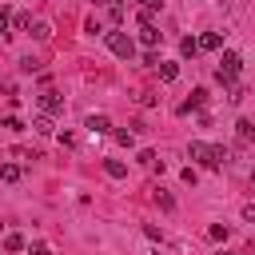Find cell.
<instances>
[{
	"label": "cell",
	"mask_w": 255,
	"mask_h": 255,
	"mask_svg": "<svg viewBox=\"0 0 255 255\" xmlns=\"http://www.w3.org/2000/svg\"><path fill=\"white\" fill-rule=\"evenodd\" d=\"M219 44H223V36H219V32H203V36H199V52H215Z\"/></svg>",
	"instance_id": "10"
},
{
	"label": "cell",
	"mask_w": 255,
	"mask_h": 255,
	"mask_svg": "<svg viewBox=\"0 0 255 255\" xmlns=\"http://www.w3.org/2000/svg\"><path fill=\"white\" fill-rule=\"evenodd\" d=\"M104 44L120 56V60H131L135 56V40L128 36V32H120V28H112V32H104Z\"/></svg>",
	"instance_id": "3"
},
{
	"label": "cell",
	"mask_w": 255,
	"mask_h": 255,
	"mask_svg": "<svg viewBox=\"0 0 255 255\" xmlns=\"http://www.w3.org/2000/svg\"><path fill=\"white\" fill-rule=\"evenodd\" d=\"M203 100H207V88H195V92H191V96H187V100H183V104H179L175 112H179V116H187V112L203 108Z\"/></svg>",
	"instance_id": "6"
},
{
	"label": "cell",
	"mask_w": 255,
	"mask_h": 255,
	"mask_svg": "<svg viewBox=\"0 0 255 255\" xmlns=\"http://www.w3.org/2000/svg\"><path fill=\"white\" fill-rule=\"evenodd\" d=\"M84 128H88L92 135H108V131H112V120H108L104 112H92V116L84 120Z\"/></svg>",
	"instance_id": "5"
},
{
	"label": "cell",
	"mask_w": 255,
	"mask_h": 255,
	"mask_svg": "<svg viewBox=\"0 0 255 255\" xmlns=\"http://www.w3.org/2000/svg\"><path fill=\"white\" fill-rule=\"evenodd\" d=\"M12 24H16L20 32H28V28H32V16H28V12H16V16H12Z\"/></svg>",
	"instance_id": "21"
},
{
	"label": "cell",
	"mask_w": 255,
	"mask_h": 255,
	"mask_svg": "<svg viewBox=\"0 0 255 255\" xmlns=\"http://www.w3.org/2000/svg\"><path fill=\"white\" fill-rule=\"evenodd\" d=\"M8 28H12V12H8V8H0V40H8V36H12Z\"/></svg>",
	"instance_id": "20"
},
{
	"label": "cell",
	"mask_w": 255,
	"mask_h": 255,
	"mask_svg": "<svg viewBox=\"0 0 255 255\" xmlns=\"http://www.w3.org/2000/svg\"><path fill=\"white\" fill-rule=\"evenodd\" d=\"M28 255H52V251H48L44 243H32V247H28Z\"/></svg>",
	"instance_id": "30"
},
{
	"label": "cell",
	"mask_w": 255,
	"mask_h": 255,
	"mask_svg": "<svg viewBox=\"0 0 255 255\" xmlns=\"http://www.w3.org/2000/svg\"><path fill=\"white\" fill-rule=\"evenodd\" d=\"M4 251H24V235H4Z\"/></svg>",
	"instance_id": "19"
},
{
	"label": "cell",
	"mask_w": 255,
	"mask_h": 255,
	"mask_svg": "<svg viewBox=\"0 0 255 255\" xmlns=\"http://www.w3.org/2000/svg\"><path fill=\"white\" fill-rule=\"evenodd\" d=\"M139 163H147V167H151V163H155V151H151V147H143V151H139Z\"/></svg>",
	"instance_id": "28"
},
{
	"label": "cell",
	"mask_w": 255,
	"mask_h": 255,
	"mask_svg": "<svg viewBox=\"0 0 255 255\" xmlns=\"http://www.w3.org/2000/svg\"><path fill=\"white\" fill-rule=\"evenodd\" d=\"M112 135H116V143H120V147H135V131H131V128H116Z\"/></svg>",
	"instance_id": "14"
},
{
	"label": "cell",
	"mask_w": 255,
	"mask_h": 255,
	"mask_svg": "<svg viewBox=\"0 0 255 255\" xmlns=\"http://www.w3.org/2000/svg\"><path fill=\"white\" fill-rule=\"evenodd\" d=\"M243 219H247V223H255V203H243Z\"/></svg>",
	"instance_id": "29"
},
{
	"label": "cell",
	"mask_w": 255,
	"mask_h": 255,
	"mask_svg": "<svg viewBox=\"0 0 255 255\" xmlns=\"http://www.w3.org/2000/svg\"><path fill=\"white\" fill-rule=\"evenodd\" d=\"M239 72H243V56H239V52H223V56H219V68H215V80L231 88V84L239 80Z\"/></svg>",
	"instance_id": "2"
},
{
	"label": "cell",
	"mask_w": 255,
	"mask_h": 255,
	"mask_svg": "<svg viewBox=\"0 0 255 255\" xmlns=\"http://www.w3.org/2000/svg\"><path fill=\"white\" fill-rule=\"evenodd\" d=\"M108 16H112V20H124V4H120V0H108Z\"/></svg>",
	"instance_id": "22"
},
{
	"label": "cell",
	"mask_w": 255,
	"mask_h": 255,
	"mask_svg": "<svg viewBox=\"0 0 255 255\" xmlns=\"http://www.w3.org/2000/svg\"><path fill=\"white\" fill-rule=\"evenodd\" d=\"M179 56H183V60L199 56V40H195V36H183V40H179Z\"/></svg>",
	"instance_id": "11"
},
{
	"label": "cell",
	"mask_w": 255,
	"mask_h": 255,
	"mask_svg": "<svg viewBox=\"0 0 255 255\" xmlns=\"http://www.w3.org/2000/svg\"><path fill=\"white\" fill-rule=\"evenodd\" d=\"M251 183H255V167H251Z\"/></svg>",
	"instance_id": "31"
},
{
	"label": "cell",
	"mask_w": 255,
	"mask_h": 255,
	"mask_svg": "<svg viewBox=\"0 0 255 255\" xmlns=\"http://www.w3.org/2000/svg\"><path fill=\"white\" fill-rule=\"evenodd\" d=\"M175 76H179V64H163L159 60V80L163 84H175Z\"/></svg>",
	"instance_id": "15"
},
{
	"label": "cell",
	"mask_w": 255,
	"mask_h": 255,
	"mask_svg": "<svg viewBox=\"0 0 255 255\" xmlns=\"http://www.w3.org/2000/svg\"><path fill=\"white\" fill-rule=\"evenodd\" d=\"M179 179H183V183H191V187H195V179H199V175H195V167H183V171H179Z\"/></svg>",
	"instance_id": "27"
},
{
	"label": "cell",
	"mask_w": 255,
	"mask_h": 255,
	"mask_svg": "<svg viewBox=\"0 0 255 255\" xmlns=\"http://www.w3.org/2000/svg\"><path fill=\"white\" fill-rule=\"evenodd\" d=\"M36 104H40V112H44V116H60V112H64V96H60V92H52V88H44V92L36 96Z\"/></svg>",
	"instance_id": "4"
},
{
	"label": "cell",
	"mask_w": 255,
	"mask_h": 255,
	"mask_svg": "<svg viewBox=\"0 0 255 255\" xmlns=\"http://www.w3.org/2000/svg\"><path fill=\"white\" fill-rule=\"evenodd\" d=\"M104 171H108L112 179H124V175H128V163H124V159H104Z\"/></svg>",
	"instance_id": "12"
},
{
	"label": "cell",
	"mask_w": 255,
	"mask_h": 255,
	"mask_svg": "<svg viewBox=\"0 0 255 255\" xmlns=\"http://www.w3.org/2000/svg\"><path fill=\"white\" fill-rule=\"evenodd\" d=\"M227 235H231V227H227V223H211V227H207V239H215V243H219V239H227Z\"/></svg>",
	"instance_id": "17"
},
{
	"label": "cell",
	"mask_w": 255,
	"mask_h": 255,
	"mask_svg": "<svg viewBox=\"0 0 255 255\" xmlns=\"http://www.w3.org/2000/svg\"><path fill=\"white\" fill-rule=\"evenodd\" d=\"M36 68H40L36 56H24V60H20V72H36Z\"/></svg>",
	"instance_id": "23"
},
{
	"label": "cell",
	"mask_w": 255,
	"mask_h": 255,
	"mask_svg": "<svg viewBox=\"0 0 255 255\" xmlns=\"http://www.w3.org/2000/svg\"><path fill=\"white\" fill-rule=\"evenodd\" d=\"M187 155H191L199 167H223V163H227V147H223V143H203V139H191V143H187Z\"/></svg>",
	"instance_id": "1"
},
{
	"label": "cell",
	"mask_w": 255,
	"mask_h": 255,
	"mask_svg": "<svg viewBox=\"0 0 255 255\" xmlns=\"http://www.w3.org/2000/svg\"><path fill=\"white\" fill-rule=\"evenodd\" d=\"M235 139H239L243 147L255 143V124H251V120H239V124H235Z\"/></svg>",
	"instance_id": "8"
},
{
	"label": "cell",
	"mask_w": 255,
	"mask_h": 255,
	"mask_svg": "<svg viewBox=\"0 0 255 255\" xmlns=\"http://www.w3.org/2000/svg\"><path fill=\"white\" fill-rule=\"evenodd\" d=\"M20 175H24L20 163H0V179H4V183H20Z\"/></svg>",
	"instance_id": "9"
},
{
	"label": "cell",
	"mask_w": 255,
	"mask_h": 255,
	"mask_svg": "<svg viewBox=\"0 0 255 255\" xmlns=\"http://www.w3.org/2000/svg\"><path fill=\"white\" fill-rule=\"evenodd\" d=\"M155 203H159L163 211H175V199H171V191H163V187L155 191Z\"/></svg>",
	"instance_id": "18"
},
{
	"label": "cell",
	"mask_w": 255,
	"mask_h": 255,
	"mask_svg": "<svg viewBox=\"0 0 255 255\" xmlns=\"http://www.w3.org/2000/svg\"><path fill=\"white\" fill-rule=\"evenodd\" d=\"M243 96H247V92H243V88H239V84H231V92H227V100H231V104H239V100H243Z\"/></svg>",
	"instance_id": "26"
},
{
	"label": "cell",
	"mask_w": 255,
	"mask_h": 255,
	"mask_svg": "<svg viewBox=\"0 0 255 255\" xmlns=\"http://www.w3.org/2000/svg\"><path fill=\"white\" fill-rule=\"evenodd\" d=\"M28 32H32L36 40H52V24H48V20H32V28H28Z\"/></svg>",
	"instance_id": "13"
},
{
	"label": "cell",
	"mask_w": 255,
	"mask_h": 255,
	"mask_svg": "<svg viewBox=\"0 0 255 255\" xmlns=\"http://www.w3.org/2000/svg\"><path fill=\"white\" fill-rule=\"evenodd\" d=\"M0 128H8V131H24V120H16V116H8Z\"/></svg>",
	"instance_id": "24"
},
{
	"label": "cell",
	"mask_w": 255,
	"mask_h": 255,
	"mask_svg": "<svg viewBox=\"0 0 255 255\" xmlns=\"http://www.w3.org/2000/svg\"><path fill=\"white\" fill-rule=\"evenodd\" d=\"M159 40H163V32H159V28H155V24H143V28H139V44H143V48H147V52H151V48H155V44H159Z\"/></svg>",
	"instance_id": "7"
},
{
	"label": "cell",
	"mask_w": 255,
	"mask_h": 255,
	"mask_svg": "<svg viewBox=\"0 0 255 255\" xmlns=\"http://www.w3.org/2000/svg\"><path fill=\"white\" fill-rule=\"evenodd\" d=\"M139 8H143V12H151V16H155V12H159V8H163V0H139Z\"/></svg>",
	"instance_id": "25"
},
{
	"label": "cell",
	"mask_w": 255,
	"mask_h": 255,
	"mask_svg": "<svg viewBox=\"0 0 255 255\" xmlns=\"http://www.w3.org/2000/svg\"><path fill=\"white\" fill-rule=\"evenodd\" d=\"M32 128H36L40 135H52V131H56V128H52V116H36V120H32Z\"/></svg>",
	"instance_id": "16"
}]
</instances>
